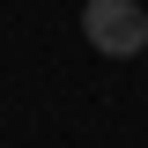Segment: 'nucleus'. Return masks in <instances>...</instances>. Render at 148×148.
<instances>
[{"label": "nucleus", "instance_id": "f257e3e1", "mask_svg": "<svg viewBox=\"0 0 148 148\" xmlns=\"http://www.w3.org/2000/svg\"><path fill=\"white\" fill-rule=\"evenodd\" d=\"M82 37L104 59H133V52H148V8L141 0H89L82 8Z\"/></svg>", "mask_w": 148, "mask_h": 148}]
</instances>
